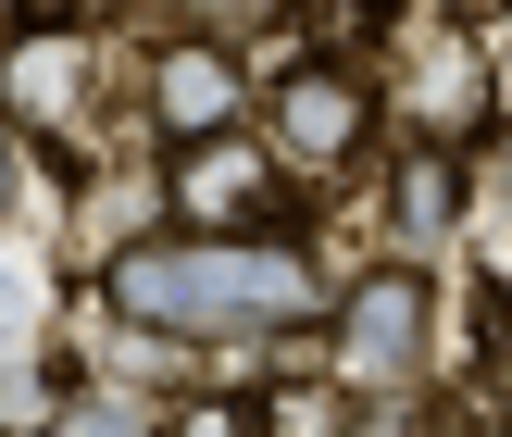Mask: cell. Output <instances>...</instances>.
Returning a JSON list of instances; mask_svg holds the SVG:
<instances>
[{
    "mask_svg": "<svg viewBox=\"0 0 512 437\" xmlns=\"http://www.w3.org/2000/svg\"><path fill=\"white\" fill-rule=\"evenodd\" d=\"M100 300L150 338H238V325L325 313V263L300 238H150L100 275Z\"/></svg>",
    "mask_w": 512,
    "mask_h": 437,
    "instance_id": "cell-1",
    "label": "cell"
},
{
    "mask_svg": "<svg viewBox=\"0 0 512 437\" xmlns=\"http://www.w3.org/2000/svg\"><path fill=\"white\" fill-rule=\"evenodd\" d=\"M288 188L300 175L275 163L263 138H200V150H175V225L188 238H300V213H288Z\"/></svg>",
    "mask_w": 512,
    "mask_h": 437,
    "instance_id": "cell-2",
    "label": "cell"
},
{
    "mask_svg": "<svg viewBox=\"0 0 512 437\" xmlns=\"http://www.w3.org/2000/svg\"><path fill=\"white\" fill-rule=\"evenodd\" d=\"M263 150L288 175H350L375 150V88L363 75H338V63H300L288 88L263 100Z\"/></svg>",
    "mask_w": 512,
    "mask_h": 437,
    "instance_id": "cell-3",
    "label": "cell"
},
{
    "mask_svg": "<svg viewBox=\"0 0 512 437\" xmlns=\"http://www.w3.org/2000/svg\"><path fill=\"white\" fill-rule=\"evenodd\" d=\"M238 38H213V25H175L163 50H150V138L163 150H200V138H238Z\"/></svg>",
    "mask_w": 512,
    "mask_h": 437,
    "instance_id": "cell-4",
    "label": "cell"
},
{
    "mask_svg": "<svg viewBox=\"0 0 512 437\" xmlns=\"http://www.w3.org/2000/svg\"><path fill=\"white\" fill-rule=\"evenodd\" d=\"M425 325H438V288H425V263H375L363 288L338 300V388L413 375V363H425Z\"/></svg>",
    "mask_w": 512,
    "mask_h": 437,
    "instance_id": "cell-5",
    "label": "cell"
},
{
    "mask_svg": "<svg viewBox=\"0 0 512 437\" xmlns=\"http://www.w3.org/2000/svg\"><path fill=\"white\" fill-rule=\"evenodd\" d=\"M75 88H88V38H75V25H38V38H13L0 50V113L13 125H75Z\"/></svg>",
    "mask_w": 512,
    "mask_h": 437,
    "instance_id": "cell-6",
    "label": "cell"
},
{
    "mask_svg": "<svg viewBox=\"0 0 512 437\" xmlns=\"http://www.w3.org/2000/svg\"><path fill=\"white\" fill-rule=\"evenodd\" d=\"M388 188H400V250H425L450 213H463V175H450V150H438V138H413V150H400V163H388Z\"/></svg>",
    "mask_w": 512,
    "mask_h": 437,
    "instance_id": "cell-7",
    "label": "cell"
},
{
    "mask_svg": "<svg viewBox=\"0 0 512 437\" xmlns=\"http://www.w3.org/2000/svg\"><path fill=\"white\" fill-rule=\"evenodd\" d=\"M263 437H350V388H325V375L263 388Z\"/></svg>",
    "mask_w": 512,
    "mask_h": 437,
    "instance_id": "cell-8",
    "label": "cell"
},
{
    "mask_svg": "<svg viewBox=\"0 0 512 437\" xmlns=\"http://www.w3.org/2000/svg\"><path fill=\"white\" fill-rule=\"evenodd\" d=\"M50 437H163V413H138V400H113V388H75Z\"/></svg>",
    "mask_w": 512,
    "mask_h": 437,
    "instance_id": "cell-9",
    "label": "cell"
},
{
    "mask_svg": "<svg viewBox=\"0 0 512 437\" xmlns=\"http://www.w3.org/2000/svg\"><path fill=\"white\" fill-rule=\"evenodd\" d=\"M63 375H0V437H50V425H63Z\"/></svg>",
    "mask_w": 512,
    "mask_h": 437,
    "instance_id": "cell-10",
    "label": "cell"
},
{
    "mask_svg": "<svg viewBox=\"0 0 512 437\" xmlns=\"http://www.w3.org/2000/svg\"><path fill=\"white\" fill-rule=\"evenodd\" d=\"M475 350H488V388H500V413H512V288H500V275L475 288Z\"/></svg>",
    "mask_w": 512,
    "mask_h": 437,
    "instance_id": "cell-11",
    "label": "cell"
},
{
    "mask_svg": "<svg viewBox=\"0 0 512 437\" xmlns=\"http://www.w3.org/2000/svg\"><path fill=\"white\" fill-rule=\"evenodd\" d=\"M163 437H263V400H188L163 413Z\"/></svg>",
    "mask_w": 512,
    "mask_h": 437,
    "instance_id": "cell-12",
    "label": "cell"
},
{
    "mask_svg": "<svg viewBox=\"0 0 512 437\" xmlns=\"http://www.w3.org/2000/svg\"><path fill=\"white\" fill-rule=\"evenodd\" d=\"M350 437H450L438 413H413V400H400V413H350Z\"/></svg>",
    "mask_w": 512,
    "mask_h": 437,
    "instance_id": "cell-13",
    "label": "cell"
},
{
    "mask_svg": "<svg viewBox=\"0 0 512 437\" xmlns=\"http://www.w3.org/2000/svg\"><path fill=\"white\" fill-rule=\"evenodd\" d=\"M38 313V288H25V275H0V350H13V325Z\"/></svg>",
    "mask_w": 512,
    "mask_h": 437,
    "instance_id": "cell-14",
    "label": "cell"
},
{
    "mask_svg": "<svg viewBox=\"0 0 512 437\" xmlns=\"http://www.w3.org/2000/svg\"><path fill=\"white\" fill-rule=\"evenodd\" d=\"M213 13H263V25H288V0H213Z\"/></svg>",
    "mask_w": 512,
    "mask_h": 437,
    "instance_id": "cell-15",
    "label": "cell"
},
{
    "mask_svg": "<svg viewBox=\"0 0 512 437\" xmlns=\"http://www.w3.org/2000/svg\"><path fill=\"white\" fill-rule=\"evenodd\" d=\"M0 200H13V150H0Z\"/></svg>",
    "mask_w": 512,
    "mask_h": 437,
    "instance_id": "cell-16",
    "label": "cell"
},
{
    "mask_svg": "<svg viewBox=\"0 0 512 437\" xmlns=\"http://www.w3.org/2000/svg\"><path fill=\"white\" fill-rule=\"evenodd\" d=\"M363 13H375V0H363Z\"/></svg>",
    "mask_w": 512,
    "mask_h": 437,
    "instance_id": "cell-17",
    "label": "cell"
}]
</instances>
